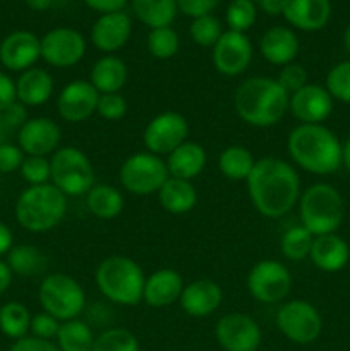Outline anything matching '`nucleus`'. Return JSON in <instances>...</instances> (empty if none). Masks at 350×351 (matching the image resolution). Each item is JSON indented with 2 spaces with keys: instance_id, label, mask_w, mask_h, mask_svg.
Segmentation results:
<instances>
[{
  "instance_id": "obj_1",
  "label": "nucleus",
  "mask_w": 350,
  "mask_h": 351,
  "mask_svg": "<svg viewBox=\"0 0 350 351\" xmlns=\"http://www.w3.org/2000/svg\"><path fill=\"white\" fill-rule=\"evenodd\" d=\"M254 209L264 218H283L297 206L301 178L294 165L275 156L256 160L246 180Z\"/></svg>"
},
{
  "instance_id": "obj_2",
  "label": "nucleus",
  "mask_w": 350,
  "mask_h": 351,
  "mask_svg": "<svg viewBox=\"0 0 350 351\" xmlns=\"http://www.w3.org/2000/svg\"><path fill=\"white\" fill-rule=\"evenodd\" d=\"M290 160L312 175H331L343 167V144L323 123H299L287 139Z\"/></svg>"
},
{
  "instance_id": "obj_3",
  "label": "nucleus",
  "mask_w": 350,
  "mask_h": 351,
  "mask_svg": "<svg viewBox=\"0 0 350 351\" xmlns=\"http://www.w3.org/2000/svg\"><path fill=\"white\" fill-rule=\"evenodd\" d=\"M288 95L280 82L268 75H254L240 82L233 95V108L242 122L268 129L283 120L288 112Z\"/></svg>"
},
{
  "instance_id": "obj_4",
  "label": "nucleus",
  "mask_w": 350,
  "mask_h": 351,
  "mask_svg": "<svg viewBox=\"0 0 350 351\" xmlns=\"http://www.w3.org/2000/svg\"><path fill=\"white\" fill-rule=\"evenodd\" d=\"M67 213V197L54 184L30 185L17 197L14 215L21 228L47 233L62 223Z\"/></svg>"
},
{
  "instance_id": "obj_5",
  "label": "nucleus",
  "mask_w": 350,
  "mask_h": 351,
  "mask_svg": "<svg viewBox=\"0 0 350 351\" xmlns=\"http://www.w3.org/2000/svg\"><path fill=\"white\" fill-rule=\"evenodd\" d=\"M96 287L108 302L122 307H134L143 302L144 271L127 256H108L98 264L95 273Z\"/></svg>"
},
{
  "instance_id": "obj_6",
  "label": "nucleus",
  "mask_w": 350,
  "mask_h": 351,
  "mask_svg": "<svg viewBox=\"0 0 350 351\" xmlns=\"http://www.w3.org/2000/svg\"><path fill=\"white\" fill-rule=\"evenodd\" d=\"M301 225L314 237L336 233L345 218V202L338 189L326 182L309 185L299 197Z\"/></svg>"
},
{
  "instance_id": "obj_7",
  "label": "nucleus",
  "mask_w": 350,
  "mask_h": 351,
  "mask_svg": "<svg viewBox=\"0 0 350 351\" xmlns=\"http://www.w3.org/2000/svg\"><path fill=\"white\" fill-rule=\"evenodd\" d=\"M54 184L65 197H81L95 185V168L86 153L75 146H60L50 158Z\"/></svg>"
},
{
  "instance_id": "obj_8",
  "label": "nucleus",
  "mask_w": 350,
  "mask_h": 351,
  "mask_svg": "<svg viewBox=\"0 0 350 351\" xmlns=\"http://www.w3.org/2000/svg\"><path fill=\"white\" fill-rule=\"evenodd\" d=\"M38 300L47 314L60 322L79 319L86 308V293L75 278L65 273H50L41 280Z\"/></svg>"
},
{
  "instance_id": "obj_9",
  "label": "nucleus",
  "mask_w": 350,
  "mask_h": 351,
  "mask_svg": "<svg viewBox=\"0 0 350 351\" xmlns=\"http://www.w3.org/2000/svg\"><path fill=\"white\" fill-rule=\"evenodd\" d=\"M167 163L161 156L148 151L130 154L119 170L120 185L132 195L158 194L161 185L168 180Z\"/></svg>"
},
{
  "instance_id": "obj_10",
  "label": "nucleus",
  "mask_w": 350,
  "mask_h": 351,
  "mask_svg": "<svg viewBox=\"0 0 350 351\" xmlns=\"http://www.w3.org/2000/svg\"><path fill=\"white\" fill-rule=\"evenodd\" d=\"M277 328L295 345H311L323 331V317L307 300H288L280 305L275 315Z\"/></svg>"
},
{
  "instance_id": "obj_11",
  "label": "nucleus",
  "mask_w": 350,
  "mask_h": 351,
  "mask_svg": "<svg viewBox=\"0 0 350 351\" xmlns=\"http://www.w3.org/2000/svg\"><path fill=\"white\" fill-rule=\"evenodd\" d=\"M247 290L259 304H280L292 290L290 271L280 261H259L247 274Z\"/></svg>"
},
{
  "instance_id": "obj_12",
  "label": "nucleus",
  "mask_w": 350,
  "mask_h": 351,
  "mask_svg": "<svg viewBox=\"0 0 350 351\" xmlns=\"http://www.w3.org/2000/svg\"><path fill=\"white\" fill-rule=\"evenodd\" d=\"M189 130V122L182 113L167 110L153 117L144 127L143 144L148 153L168 156L187 141Z\"/></svg>"
},
{
  "instance_id": "obj_13",
  "label": "nucleus",
  "mask_w": 350,
  "mask_h": 351,
  "mask_svg": "<svg viewBox=\"0 0 350 351\" xmlns=\"http://www.w3.org/2000/svg\"><path fill=\"white\" fill-rule=\"evenodd\" d=\"M211 62L216 72L226 77L244 74L253 62V43L246 33L223 31L211 48Z\"/></svg>"
},
{
  "instance_id": "obj_14",
  "label": "nucleus",
  "mask_w": 350,
  "mask_h": 351,
  "mask_svg": "<svg viewBox=\"0 0 350 351\" xmlns=\"http://www.w3.org/2000/svg\"><path fill=\"white\" fill-rule=\"evenodd\" d=\"M40 41L41 58L55 69L74 67L86 53L84 36L72 27H55Z\"/></svg>"
},
{
  "instance_id": "obj_15",
  "label": "nucleus",
  "mask_w": 350,
  "mask_h": 351,
  "mask_svg": "<svg viewBox=\"0 0 350 351\" xmlns=\"http://www.w3.org/2000/svg\"><path fill=\"white\" fill-rule=\"evenodd\" d=\"M215 338L225 351H256L261 345V328L250 315L230 312L216 322Z\"/></svg>"
},
{
  "instance_id": "obj_16",
  "label": "nucleus",
  "mask_w": 350,
  "mask_h": 351,
  "mask_svg": "<svg viewBox=\"0 0 350 351\" xmlns=\"http://www.w3.org/2000/svg\"><path fill=\"white\" fill-rule=\"evenodd\" d=\"M100 93L88 79H75L65 84L57 96V112L67 123H81L96 113Z\"/></svg>"
},
{
  "instance_id": "obj_17",
  "label": "nucleus",
  "mask_w": 350,
  "mask_h": 351,
  "mask_svg": "<svg viewBox=\"0 0 350 351\" xmlns=\"http://www.w3.org/2000/svg\"><path fill=\"white\" fill-rule=\"evenodd\" d=\"M16 139L26 156L48 158L60 147L62 129L50 117H31L21 127Z\"/></svg>"
},
{
  "instance_id": "obj_18",
  "label": "nucleus",
  "mask_w": 350,
  "mask_h": 351,
  "mask_svg": "<svg viewBox=\"0 0 350 351\" xmlns=\"http://www.w3.org/2000/svg\"><path fill=\"white\" fill-rule=\"evenodd\" d=\"M335 99L325 86L307 84L288 98V112L299 120V123H323L333 113Z\"/></svg>"
},
{
  "instance_id": "obj_19",
  "label": "nucleus",
  "mask_w": 350,
  "mask_h": 351,
  "mask_svg": "<svg viewBox=\"0 0 350 351\" xmlns=\"http://www.w3.org/2000/svg\"><path fill=\"white\" fill-rule=\"evenodd\" d=\"M41 58V41L31 31H14L0 43V64L10 72H24Z\"/></svg>"
},
{
  "instance_id": "obj_20",
  "label": "nucleus",
  "mask_w": 350,
  "mask_h": 351,
  "mask_svg": "<svg viewBox=\"0 0 350 351\" xmlns=\"http://www.w3.org/2000/svg\"><path fill=\"white\" fill-rule=\"evenodd\" d=\"M132 33V21L124 10L102 14L91 27V43L100 51L113 55L126 47Z\"/></svg>"
},
{
  "instance_id": "obj_21",
  "label": "nucleus",
  "mask_w": 350,
  "mask_h": 351,
  "mask_svg": "<svg viewBox=\"0 0 350 351\" xmlns=\"http://www.w3.org/2000/svg\"><path fill=\"white\" fill-rule=\"evenodd\" d=\"M223 300V291L220 285L213 280H196L184 285L178 304L180 308L191 317H209L218 311Z\"/></svg>"
},
{
  "instance_id": "obj_22",
  "label": "nucleus",
  "mask_w": 350,
  "mask_h": 351,
  "mask_svg": "<svg viewBox=\"0 0 350 351\" xmlns=\"http://www.w3.org/2000/svg\"><path fill=\"white\" fill-rule=\"evenodd\" d=\"M184 285L185 283L178 271L170 269V267H161V269L153 271L150 276H146L143 302L154 308L170 307L175 302H178Z\"/></svg>"
},
{
  "instance_id": "obj_23",
  "label": "nucleus",
  "mask_w": 350,
  "mask_h": 351,
  "mask_svg": "<svg viewBox=\"0 0 350 351\" xmlns=\"http://www.w3.org/2000/svg\"><path fill=\"white\" fill-rule=\"evenodd\" d=\"M281 16L301 31H319L331 16L329 0H283Z\"/></svg>"
},
{
  "instance_id": "obj_24",
  "label": "nucleus",
  "mask_w": 350,
  "mask_h": 351,
  "mask_svg": "<svg viewBox=\"0 0 350 351\" xmlns=\"http://www.w3.org/2000/svg\"><path fill=\"white\" fill-rule=\"evenodd\" d=\"M299 48H301V43H299L297 34L287 26L270 27L264 31L259 41V51L264 60L278 67L292 64L297 57Z\"/></svg>"
},
{
  "instance_id": "obj_25",
  "label": "nucleus",
  "mask_w": 350,
  "mask_h": 351,
  "mask_svg": "<svg viewBox=\"0 0 350 351\" xmlns=\"http://www.w3.org/2000/svg\"><path fill=\"white\" fill-rule=\"evenodd\" d=\"M309 259L323 273H338L349 264L350 247L336 233L314 237Z\"/></svg>"
},
{
  "instance_id": "obj_26",
  "label": "nucleus",
  "mask_w": 350,
  "mask_h": 351,
  "mask_svg": "<svg viewBox=\"0 0 350 351\" xmlns=\"http://www.w3.org/2000/svg\"><path fill=\"white\" fill-rule=\"evenodd\" d=\"M54 95V77L47 69L31 67L21 72L16 79V96L17 101L26 108L41 106Z\"/></svg>"
},
{
  "instance_id": "obj_27",
  "label": "nucleus",
  "mask_w": 350,
  "mask_h": 351,
  "mask_svg": "<svg viewBox=\"0 0 350 351\" xmlns=\"http://www.w3.org/2000/svg\"><path fill=\"white\" fill-rule=\"evenodd\" d=\"M165 163H167V170L170 177L192 182L206 168L208 154H206V149L199 143L185 141L184 144H180L177 149L168 154Z\"/></svg>"
},
{
  "instance_id": "obj_28",
  "label": "nucleus",
  "mask_w": 350,
  "mask_h": 351,
  "mask_svg": "<svg viewBox=\"0 0 350 351\" xmlns=\"http://www.w3.org/2000/svg\"><path fill=\"white\" fill-rule=\"evenodd\" d=\"M129 79V69L127 64L117 55H103L95 62L89 79L93 88L100 95H110V93H120Z\"/></svg>"
},
{
  "instance_id": "obj_29",
  "label": "nucleus",
  "mask_w": 350,
  "mask_h": 351,
  "mask_svg": "<svg viewBox=\"0 0 350 351\" xmlns=\"http://www.w3.org/2000/svg\"><path fill=\"white\" fill-rule=\"evenodd\" d=\"M158 201L161 208L170 215H185L198 204V191L192 182L168 177V180L158 191Z\"/></svg>"
},
{
  "instance_id": "obj_30",
  "label": "nucleus",
  "mask_w": 350,
  "mask_h": 351,
  "mask_svg": "<svg viewBox=\"0 0 350 351\" xmlns=\"http://www.w3.org/2000/svg\"><path fill=\"white\" fill-rule=\"evenodd\" d=\"M137 19L150 29L172 26L178 12L177 0H130Z\"/></svg>"
},
{
  "instance_id": "obj_31",
  "label": "nucleus",
  "mask_w": 350,
  "mask_h": 351,
  "mask_svg": "<svg viewBox=\"0 0 350 351\" xmlns=\"http://www.w3.org/2000/svg\"><path fill=\"white\" fill-rule=\"evenodd\" d=\"M84 199L88 211L98 219L117 218L124 209V195L113 185L95 184Z\"/></svg>"
},
{
  "instance_id": "obj_32",
  "label": "nucleus",
  "mask_w": 350,
  "mask_h": 351,
  "mask_svg": "<svg viewBox=\"0 0 350 351\" xmlns=\"http://www.w3.org/2000/svg\"><path fill=\"white\" fill-rule=\"evenodd\" d=\"M256 165V158L247 149L246 146L240 144H232L226 146L218 156V170L226 180L232 182H246L249 178Z\"/></svg>"
},
{
  "instance_id": "obj_33",
  "label": "nucleus",
  "mask_w": 350,
  "mask_h": 351,
  "mask_svg": "<svg viewBox=\"0 0 350 351\" xmlns=\"http://www.w3.org/2000/svg\"><path fill=\"white\" fill-rule=\"evenodd\" d=\"M7 264L17 276L33 278L45 273L48 261L43 250H40L38 247L30 245V243H19V245H14L7 254Z\"/></svg>"
},
{
  "instance_id": "obj_34",
  "label": "nucleus",
  "mask_w": 350,
  "mask_h": 351,
  "mask_svg": "<svg viewBox=\"0 0 350 351\" xmlns=\"http://www.w3.org/2000/svg\"><path fill=\"white\" fill-rule=\"evenodd\" d=\"M55 339L60 351H91L95 335L89 322L72 319V321L62 322Z\"/></svg>"
},
{
  "instance_id": "obj_35",
  "label": "nucleus",
  "mask_w": 350,
  "mask_h": 351,
  "mask_svg": "<svg viewBox=\"0 0 350 351\" xmlns=\"http://www.w3.org/2000/svg\"><path fill=\"white\" fill-rule=\"evenodd\" d=\"M31 317L27 307L21 302H7L0 307V331L7 338L17 339L27 336L31 328Z\"/></svg>"
},
{
  "instance_id": "obj_36",
  "label": "nucleus",
  "mask_w": 350,
  "mask_h": 351,
  "mask_svg": "<svg viewBox=\"0 0 350 351\" xmlns=\"http://www.w3.org/2000/svg\"><path fill=\"white\" fill-rule=\"evenodd\" d=\"M312 240H314V235L311 232H307L301 223L290 226L288 230H285V233L280 239L281 256L288 261H294V263H301V261L309 259Z\"/></svg>"
},
{
  "instance_id": "obj_37",
  "label": "nucleus",
  "mask_w": 350,
  "mask_h": 351,
  "mask_svg": "<svg viewBox=\"0 0 350 351\" xmlns=\"http://www.w3.org/2000/svg\"><path fill=\"white\" fill-rule=\"evenodd\" d=\"M148 51L153 58L158 60H168V58L175 57L180 47V40H178L177 31L172 29L170 26L167 27H156L151 29L146 40Z\"/></svg>"
},
{
  "instance_id": "obj_38",
  "label": "nucleus",
  "mask_w": 350,
  "mask_h": 351,
  "mask_svg": "<svg viewBox=\"0 0 350 351\" xmlns=\"http://www.w3.org/2000/svg\"><path fill=\"white\" fill-rule=\"evenodd\" d=\"M91 351H139V341L129 329L108 328L96 336Z\"/></svg>"
},
{
  "instance_id": "obj_39",
  "label": "nucleus",
  "mask_w": 350,
  "mask_h": 351,
  "mask_svg": "<svg viewBox=\"0 0 350 351\" xmlns=\"http://www.w3.org/2000/svg\"><path fill=\"white\" fill-rule=\"evenodd\" d=\"M326 91L335 101L350 105V58L333 65L326 74Z\"/></svg>"
},
{
  "instance_id": "obj_40",
  "label": "nucleus",
  "mask_w": 350,
  "mask_h": 351,
  "mask_svg": "<svg viewBox=\"0 0 350 351\" xmlns=\"http://www.w3.org/2000/svg\"><path fill=\"white\" fill-rule=\"evenodd\" d=\"M257 16V7L253 0H232L226 7L225 19L230 31L246 33L254 26Z\"/></svg>"
},
{
  "instance_id": "obj_41",
  "label": "nucleus",
  "mask_w": 350,
  "mask_h": 351,
  "mask_svg": "<svg viewBox=\"0 0 350 351\" xmlns=\"http://www.w3.org/2000/svg\"><path fill=\"white\" fill-rule=\"evenodd\" d=\"M189 33H191L192 41L196 45L205 48H213L223 34L222 23L215 16H211V14L194 17L191 26H189Z\"/></svg>"
},
{
  "instance_id": "obj_42",
  "label": "nucleus",
  "mask_w": 350,
  "mask_h": 351,
  "mask_svg": "<svg viewBox=\"0 0 350 351\" xmlns=\"http://www.w3.org/2000/svg\"><path fill=\"white\" fill-rule=\"evenodd\" d=\"M30 119L27 117L26 106L19 101L14 103L10 108L0 112V144L12 143L14 137H17L21 127Z\"/></svg>"
},
{
  "instance_id": "obj_43",
  "label": "nucleus",
  "mask_w": 350,
  "mask_h": 351,
  "mask_svg": "<svg viewBox=\"0 0 350 351\" xmlns=\"http://www.w3.org/2000/svg\"><path fill=\"white\" fill-rule=\"evenodd\" d=\"M19 173L27 185L50 184L51 168L50 158L45 156H26L19 168Z\"/></svg>"
},
{
  "instance_id": "obj_44",
  "label": "nucleus",
  "mask_w": 350,
  "mask_h": 351,
  "mask_svg": "<svg viewBox=\"0 0 350 351\" xmlns=\"http://www.w3.org/2000/svg\"><path fill=\"white\" fill-rule=\"evenodd\" d=\"M96 113L103 120L115 122L126 117L127 101L120 93H110V95H100L98 105H96Z\"/></svg>"
},
{
  "instance_id": "obj_45",
  "label": "nucleus",
  "mask_w": 350,
  "mask_h": 351,
  "mask_svg": "<svg viewBox=\"0 0 350 351\" xmlns=\"http://www.w3.org/2000/svg\"><path fill=\"white\" fill-rule=\"evenodd\" d=\"M307 79H309V75H307V71H305L304 65L292 62V64L283 65V67L280 69L277 81L280 82V86L288 93V95H292V93H295V91H299L301 88H304V86L309 82Z\"/></svg>"
},
{
  "instance_id": "obj_46",
  "label": "nucleus",
  "mask_w": 350,
  "mask_h": 351,
  "mask_svg": "<svg viewBox=\"0 0 350 351\" xmlns=\"http://www.w3.org/2000/svg\"><path fill=\"white\" fill-rule=\"evenodd\" d=\"M60 324L62 322L58 321V319H55L54 315H50V314H47V312L41 311L40 314H34L33 317H31L30 332H31V336H34V338L51 341V339L57 338Z\"/></svg>"
},
{
  "instance_id": "obj_47",
  "label": "nucleus",
  "mask_w": 350,
  "mask_h": 351,
  "mask_svg": "<svg viewBox=\"0 0 350 351\" xmlns=\"http://www.w3.org/2000/svg\"><path fill=\"white\" fill-rule=\"evenodd\" d=\"M26 154L17 144H0V173H14L21 168Z\"/></svg>"
},
{
  "instance_id": "obj_48",
  "label": "nucleus",
  "mask_w": 350,
  "mask_h": 351,
  "mask_svg": "<svg viewBox=\"0 0 350 351\" xmlns=\"http://www.w3.org/2000/svg\"><path fill=\"white\" fill-rule=\"evenodd\" d=\"M220 3V0H177V7L182 14L189 17H201L206 14H211Z\"/></svg>"
},
{
  "instance_id": "obj_49",
  "label": "nucleus",
  "mask_w": 350,
  "mask_h": 351,
  "mask_svg": "<svg viewBox=\"0 0 350 351\" xmlns=\"http://www.w3.org/2000/svg\"><path fill=\"white\" fill-rule=\"evenodd\" d=\"M9 351H60L54 341L34 338V336H24V338L14 341Z\"/></svg>"
},
{
  "instance_id": "obj_50",
  "label": "nucleus",
  "mask_w": 350,
  "mask_h": 351,
  "mask_svg": "<svg viewBox=\"0 0 350 351\" xmlns=\"http://www.w3.org/2000/svg\"><path fill=\"white\" fill-rule=\"evenodd\" d=\"M16 101V81L9 74L0 71V112L10 108Z\"/></svg>"
},
{
  "instance_id": "obj_51",
  "label": "nucleus",
  "mask_w": 350,
  "mask_h": 351,
  "mask_svg": "<svg viewBox=\"0 0 350 351\" xmlns=\"http://www.w3.org/2000/svg\"><path fill=\"white\" fill-rule=\"evenodd\" d=\"M86 5L89 9L96 10V12L108 14V12H119V10H124L127 0H84Z\"/></svg>"
},
{
  "instance_id": "obj_52",
  "label": "nucleus",
  "mask_w": 350,
  "mask_h": 351,
  "mask_svg": "<svg viewBox=\"0 0 350 351\" xmlns=\"http://www.w3.org/2000/svg\"><path fill=\"white\" fill-rule=\"evenodd\" d=\"M14 247V235L10 228L3 223H0V257L7 256Z\"/></svg>"
},
{
  "instance_id": "obj_53",
  "label": "nucleus",
  "mask_w": 350,
  "mask_h": 351,
  "mask_svg": "<svg viewBox=\"0 0 350 351\" xmlns=\"http://www.w3.org/2000/svg\"><path fill=\"white\" fill-rule=\"evenodd\" d=\"M14 280V273L10 269V266L7 264V261L0 259V295L5 293L7 290L10 288Z\"/></svg>"
},
{
  "instance_id": "obj_54",
  "label": "nucleus",
  "mask_w": 350,
  "mask_h": 351,
  "mask_svg": "<svg viewBox=\"0 0 350 351\" xmlns=\"http://www.w3.org/2000/svg\"><path fill=\"white\" fill-rule=\"evenodd\" d=\"M256 5H259L261 10H264L270 16H278L281 14V5H283V0H253Z\"/></svg>"
},
{
  "instance_id": "obj_55",
  "label": "nucleus",
  "mask_w": 350,
  "mask_h": 351,
  "mask_svg": "<svg viewBox=\"0 0 350 351\" xmlns=\"http://www.w3.org/2000/svg\"><path fill=\"white\" fill-rule=\"evenodd\" d=\"M26 3L33 10H47L54 3V0H26Z\"/></svg>"
},
{
  "instance_id": "obj_56",
  "label": "nucleus",
  "mask_w": 350,
  "mask_h": 351,
  "mask_svg": "<svg viewBox=\"0 0 350 351\" xmlns=\"http://www.w3.org/2000/svg\"><path fill=\"white\" fill-rule=\"evenodd\" d=\"M343 167H345L347 171L350 173V136L347 137V141L343 143Z\"/></svg>"
},
{
  "instance_id": "obj_57",
  "label": "nucleus",
  "mask_w": 350,
  "mask_h": 351,
  "mask_svg": "<svg viewBox=\"0 0 350 351\" xmlns=\"http://www.w3.org/2000/svg\"><path fill=\"white\" fill-rule=\"evenodd\" d=\"M343 47H345L347 53L350 55V24L347 26L345 33H343Z\"/></svg>"
}]
</instances>
